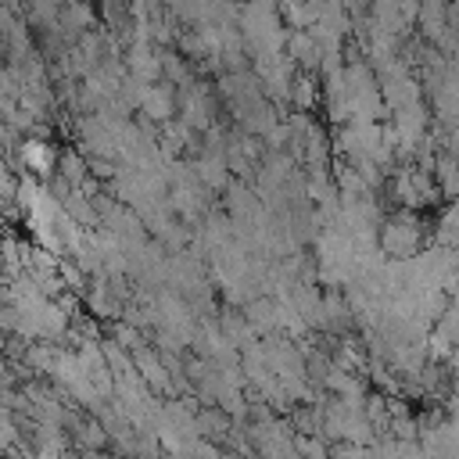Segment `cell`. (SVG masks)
I'll return each instance as SVG.
<instances>
[{
    "label": "cell",
    "mask_w": 459,
    "mask_h": 459,
    "mask_svg": "<svg viewBox=\"0 0 459 459\" xmlns=\"http://www.w3.org/2000/svg\"><path fill=\"white\" fill-rule=\"evenodd\" d=\"M377 244H380L387 262H412L416 255L427 251V233H423V222L412 212H398L387 222H380Z\"/></svg>",
    "instance_id": "obj_1"
},
{
    "label": "cell",
    "mask_w": 459,
    "mask_h": 459,
    "mask_svg": "<svg viewBox=\"0 0 459 459\" xmlns=\"http://www.w3.org/2000/svg\"><path fill=\"white\" fill-rule=\"evenodd\" d=\"M176 111H179V93H176V86H169V82L147 86V93H143V100H140V118H147V122H154V126H169V122H176Z\"/></svg>",
    "instance_id": "obj_2"
},
{
    "label": "cell",
    "mask_w": 459,
    "mask_h": 459,
    "mask_svg": "<svg viewBox=\"0 0 459 459\" xmlns=\"http://www.w3.org/2000/svg\"><path fill=\"white\" fill-rule=\"evenodd\" d=\"M57 176L72 186V190H79L86 179H90V165H86V154L82 151H57Z\"/></svg>",
    "instance_id": "obj_3"
},
{
    "label": "cell",
    "mask_w": 459,
    "mask_h": 459,
    "mask_svg": "<svg viewBox=\"0 0 459 459\" xmlns=\"http://www.w3.org/2000/svg\"><path fill=\"white\" fill-rule=\"evenodd\" d=\"M330 459H369L366 448H355V445H330Z\"/></svg>",
    "instance_id": "obj_6"
},
{
    "label": "cell",
    "mask_w": 459,
    "mask_h": 459,
    "mask_svg": "<svg viewBox=\"0 0 459 459\" xmlns=\"http://www.w3.org/2000/svg\"><path fill=\"white\" fill-rule=\"evenodd\" d=\"M323 100V93H319V82H316V75H305V72H298L294 75V86H290V104L298 108V111H312L316 104Z\"/></svg>",
    "instance_id": "obj_4"
},
{
    "label": "cell",
    "mask_w": 459,
    "mask_h": 459,
    "mask_svg": "<svg viewBox=\"0 0 459 459\" xmlns=\"http://www.w3.org/2000/svg\"><path fill=\"white\" fill-rule=\"evenodd\" d=\"M18 441H22V430H18L14 416H11V412H4V416H0V452L18 448Z\"/></svg>",
    "instance_id": "obj_5"
}]
</instances>
